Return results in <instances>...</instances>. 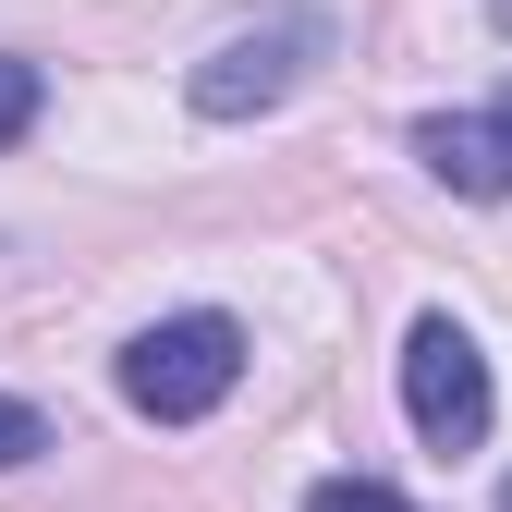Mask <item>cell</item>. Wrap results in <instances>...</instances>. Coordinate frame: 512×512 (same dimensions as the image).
<instances>
[{"label": "cell", "mask_w": 512, "mask_h": 512, "mask_svg": "<svg viewBox=\"0 0 512 512\" xmlns=\"http://www.w3.org/2000/svg\"><path fill=\"white\" fill-rule=\"evenodd\" d=\"M232 378H244V330H232V317H208V305H196V317H159V330L122 342V403L159 415V427L220 415Z\"/></svg>", "instance_id": "1"}, {"label": "cell", "mask_w": 512, "mask_h": 512, "mask_svg": "<svg viewBox=\"0 0 512 512\" xmlns=\"http://www.w3.org/2000/svg\"><path fill=\"white\" fill-rule=\"evenodd\" d=\"M403 415L427 452H476L488 439V354L452 330V317H415L403 330Z\"/></svg>", "instance_id": "2"}, {"label": "cell", "mask_w": 512, "mask_h": 512, "mask_svg": "<svg viewBox=\"0 0 512 512\" xmlns=\"http://www.w3.org/2000/svg\"><path fill=\"white\" fill-rule=\"evenodd\" d=\"M317 49H330V25H317V13H281V25H256V37H220V49L196 61V110H208V122L281 110V98L317 74Z\"/></svg>", "instance_id": "3"}, {"label": "cell", "mask_w": 512, "mask_h": 512, "mask_svg": "<svg viewBox=\"0 0 512 512\" xmlns=\"http://www.w3.org/2000/svg\"><path fill=\"white\" fill-rule=\"evenodd\" d=\"M415 159L452 183V196H512V110H427Z\"/></svg>", "instance_id": "4"}, {"label": "cell", "mask_w": 512, "mask_h": 512, "mask_svg": "<svg viewBox=\"0 0 512 512\" xmlns=\"http://www.w3.org/2000/svg\"><path fill=\"white\" fill-rule=\"evenodd\" d=\"M305 512H415V500H403V488H378V476H317Z\"/></svg>", "instance_id": "5"}, {"label": "cell", "mask_w": 512, "mask_h": 512, "mask_svg": "<svg viewBox=\"0 0 512 512\" xmlns=\"http://www.w3.org/2000/svg\"><path fill=\"white\" fill-rule=\"evenodd\" d=\"M37 98H49V86H37V61H13V49H0V147L37 122Z\"/></svg>", "instance_id": "6"}, {"label": "cell", "mask_w": 512, "mask_h": 512, "mask_svg": "<svg viewBox=\"0 0 512 512\" xmlns=\"http://www.w3.org/2000/svg\"><path fill=\"white\" fill-rule=\"evenodd\" d=\"M37 452H49V415L0 391V464H37Z\"/></svg>", "instance_id": "7"}, {"label": "cell", "mask_w": 512, "mask_h": 512, "mask_svg": "<svg viewBox=\"0 0 512 512\" xmlns=\"http://www.w3.org/2000/svg\"><path fill=\"white\" fill-rule=\"evenodd\" d=\"M500 512H512V488H500Z\"/></svg>", "instance_id": "8"}]
</instances>
